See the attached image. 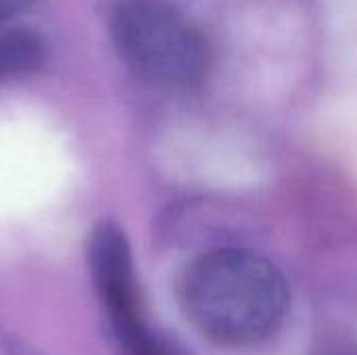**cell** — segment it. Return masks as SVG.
<instances>
[{
  "instance_id": "obj_1",
  "label": "cell",
  "mask_w": 357,
  "mask_h": 355,
  "mask_svg": "<svg viewBox=\"0 0 357 355\" xmlns=\"http://www.w3.org/2000/svg\"><path fill=\"white\" fill-rule=\"evenodd\" d=\"M186 320L220 347H251L274 337L291 308L284 274L264 255L220 247L199 255L180 289Z\"/></svg>"
},
{
  "instance_id": "obj_5",
  "label": "cell",
  "mask_w": 357,
  "mask_h": 355,
  "mask_svg": "<svg viewBox=\"0 0 357 355\" xmlns=\"http://www.w3.org/2000/svg\"><path fill=\"white\" fill-rule=\"evenodd\" d=\"M33 0H0V23L10 21L19 13H23Z\"/></svg>"
},
{
  "instance_id": "obj_4",
  "label": "cell",
  "mask_w": 357,
  "mask_h": 355,
  "mask_svg": "<svg viewBox=\"0 0 357 355\" xmlns=\"http://www.w3.org/2000/svg\"><path fill=\"white\" fill-rule=\"evenodd\" d=\"M48 59V44L27 25L0 23V84L40 71Z\"/></svg>"
},
{
  "instance_id": "obj_2",
  "label": "cell",
  "mask_w": 357,
  "mask_h": 355,
  "mask_svg": "<svg viewBox=\"0 0 357 355\" xmlns=\"http://www.w3.org/2000/svg\"><path fill=\"white\" fill-rule=\"evenodd\" d=\"M113 44L123 65L161 86H188L209 67L203 33L176 8L157 0H130L111 21Z\"/></svg>"
},
{
  "instance_id": "obj_3",
  "label": "cell",
  "mask_w": 357,
  "mask_h": 355,
  "mask_svg": "<svg viewBox=\"0 0 357 355\" xmlns=\"http://www.w3.org/2000/svg\"><path fill=\"white\" fill-rule=\"evenodd\" d=\"M86 259L109 333L126 355H186L159 333L144 310L134 257L126 232L111 220L88 234Z\"/></svg>"
}]
</instances>
